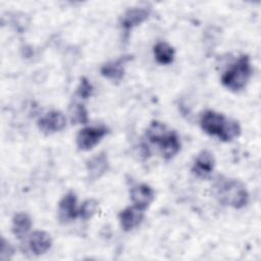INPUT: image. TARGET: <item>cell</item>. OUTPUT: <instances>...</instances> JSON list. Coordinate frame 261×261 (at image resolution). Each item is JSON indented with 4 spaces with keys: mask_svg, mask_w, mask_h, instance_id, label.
Segmentation results:
<instances>
[{
    "mask_svg": "<svg viewBox=\"0 0 261 261\" xmlns=\"http://www.w3.org/2000/svg\"><path fill=\"white\" fill-rule=\"evenodd\" d=\"M98 201L95 199H88L86 200L82 206L79 208V216L84 219V220H88L90 218H92L98 209Z\"/></svg>",
    "mask_w": 261,
    "mask_h": 261,
    "instance_id": "cell-18",
    "label": "cell"
},
{
    "mask_svg": "<svg viewBox=\"0 0 261 261\" xmlns=\"http://www.w3.org/2000/svg\"><path fill=\"white\" fill-rule=\"evenodd\" d=\"M215 165V159L213 154L208 150L201 151L192 166V172L201 178L207 177L214 169Z\"/></svg>",
    "mask_w": 261,
    "mask_h": 261,
    "instance_id": "cell-10",
    "label": "cell"
},
{
    "mask_svg": "<svg viewBox=\"0 0 261 261\" xmlns=\"http://www.w3.org/2000/svg\"><path fill=\"white\" fill-rule=\"evenodd\" d=\"M92 93H93V86L91 85V83L87 77H82L80 85L76 89V95L80 98L88 99L89 97H91Z\"/></svg>",
    "mask_w": 261,
    "mask_h": 261,
    "instance_id": "cell-19",
    "label": "cell"
},
{
    "mask_svg": "<svg viewBox=\"0 0 261 261\" xmlns=\"http://www.w3.org/2000/svg\"><path fill=\"white\" fill-rule=\"evenodd\" d=\"M29 246L35 255H42L51 248L52 239L48 232L44 230H36L30 236Z\"/></svg>",
    "mask_w": 261,
    "mask_h": 261,
    "instance_id": "cell-14",
    "label": "cell"
},
{
    "mask_svg": "<svg viewBox=\"0 0 261 261\" xmlns=\"http://www.w3.org/2000/svg\"><path fill=\"white\" fill-rule=\"evenodd\" d=\"M154 56L158 63L169 64L174 58V49L166 42H158L154 48Z\"/></svg>",
    "mask_w": 261,
    "mask_h": 261,
    "instance_id": "cell-16",
    "label": "cell"
},
{
    "mask_svg": "<svg viewBox=\"0 0 261 261\" xmlns=\"http://www.w3.org/2000/svg\"><path fill=\"white\" fill-rule=\"evenodd\" d=\"M65 125H66L65 116L60 111H57V110H52L47 112L38 120V127L45 135H51V134L60 132L65 127Z\"/></svg>",
    "mask_w": 261,
    "mask_h": 261,
    "instance_id": "cell-6",
    "label": "cell"
},
{
    "mask_svg": "<svg viewBox=\"0 0 261 261\" xmlns=\"http://www.w3.org/2000/svg\"><path fill=\"white\" fill-rule=\"evenodd\" d=\"M150 15V11L143 7H134L126 10L120 18V25L124 32H129L135 27L144 22Z\"/></svg>",
    "mask_w": 261,
    "mask_h": 261,
    "instance_id": "cell-11",
    "label": "cell"
},
{
    "mask_svg": "<svg viewBox=\"0 0 261 261\" xmlns=\"http://www.w3.org/2000/svg\"><path fill=\"white\" fill-rule=\"evenodd\" d=\"M13 254V248L12 246L6 242L4 239H2V246H1V260H6L8 258L11 257V255Z\"/></svg>",
    "mask_w": 261,
    "mask_h": 261,
    "instance_id": "cell-20",
    "label": "cell"
},
{
    "mask_svg": "<svg viewBox=\"0 0 261 261\" xmlns=\"http://www.w3.org/2000/svg\"><path fill=\"white\" fill-rule=\"evenodd\" d=\"M69 119L72 124H84L87 123L89 120L88 111L83 104L73 103L69 106L68 109Z\"/></svg>",
    "mask_w": 261,
    "mask_h": 261,
    "instance_id": "cell-17",
    "label": "cell"
},
{
    "mask_svg": "<svg viewBox=\"0 0 261 261\" xmlns=\"http://www.w3.org/2000/svg\"><path fill=\"white\" fill-rule=\"evenodd\" d=\"M214 195L220 203L241 209L249 202V193L246 186L236 178L220 176L213 186Z\"/></svg>",
    "mask_w": 261,
    "mask_h": 261,
    "instance_id": "cell-2",
    "label": "cell"
},
{
    "mask_svg": "<svg viewBox=\"0 0 261 261\" xmlns=\"http://www.w3.org/2000/svg\"><path fill=\"white\" fill-rule=\"evenodd\" d=\"M118 218L123 230L129 231L140 225L144 218V210L133 205L120 211Z\"/></svg>",
    "mask_w": 261,
    "mask_h": 261,
    "instance_id": "cell-12",
    "label": "cell"
},
{
    "mask_svg": "<svg viewBox=\"0 0 261 261\" xmlns=\"http://www.w3.org/2000/svg\"><path fill=\"white\" fill-rule=\"evenodd\" d=\"M252 71L250 57L244 54L223 72L221 75V84L232 92L241 91L247 86Z\"/></svg>",
    "mask_w": 261,
    "mask_h": 261,
    "instance_id": "cell-4",
    "label": "cell"
},
{
    "mask_svg": "<svg viewBox=\"0 0 261 261\" xmlns=\"http://www.w3.org/2000/svg\"><path fill=\"white\" fill-rule=\"evenodd\" d=\"M132 59V56H122L114 61L105 63L101 67V74L113 83H119L124 75L125 64Z\"/></svg>",
    "mask_w": 261,
    "mask_h": 261,
    "instance_id": "cell-9",
    "label": "cell"
},
{
    "mask_svg": "<svg viewBox=\"0 0 261 261\" xmlns=\"http://www.w3.org/2000/svg\"><path fill=\"white\" fill-rule=\"evenodd\" d=\"M146 138L150 143L158 146L162 156L167 160L174 157L180 149L177 134L158 120L150 122L146 129Z\"/></svg>",
    "mask_w": 261,
    "mask_h": 261,
    "instance_id": "cell-3",
    "label": "cell"
},
{
    "mask_svg": "<svg viewBox=\"0 0 261 261\" xmlns=\"http://www.w3.org/2000/svg\"><path fill=\"white\" fill-rule=\"evenodd\" d=\"M88 176L91 180L100 178L108 169V158L104 152H101L87 161Z\"/></svg>",
    "mask_w": 261,
    "mask_h": 261,
    "instance_id": "cell-13",
    "label": "cell"
},
{
    "mask_svg": "<svg viewBox=\"0 0 261 261\" xmlns=\"http://www.w3.org/2000/svg\"><path fill=\"white\" fill-rule=\"evenodd\" d=\"M79 216V208L76 207V196L72 191L66 193L58 203V218L65 223L75 219Z\"/></svg>",
    "mask_w": 261,
    "mask_h": 261,
    "instance_id": "cell-7",
    "label": "cell"
},
{
    "mask_svg": "<svg viewBox=\"0 0 261 261\" xmlns=\"http://www.w3.org/2000/svg\"><path fill=\"white\" fill-rule=\"evenodd\" d=\"M129 195L133 204L144 211L150 206L155 197L154 190L147 184L135 185L130 189Z\"/></svg>",
    "mask_w": 261,
    "mask_h": 261,
    "instance_id": "cell-8",
    "label": "cell"
},
{
    "mask_svg": "<svg viewBox=\"0 0 261 261\" xmlns=\"http://www.w3.org/2000/svg\"><path fill=\"white\" fill-rule=\"evenodd\" d=\"M200 124L206 134L217 137L223 142H230L241 135L238 121L213 110H206L202 113Z\"/></svg>",
    "mask_w": 261,
    "mask_h": 261,
    "instance_id": "cell-1",
    "label": "cell"
},
{
    "mask_svg": "<svg viewBox=\"0 0 261 261\" xmlns=\"http://www.w3.org/2000/svg\"><path fill=\"white\" fill-rule=\"evenodd\" d=\"M108 133V128L104 125L86 126L76 135V146L80 150L88 151L93 149Z\"/></svg>",
    "mask_w": 261,
    "mask_h": 261,
    "instance_id": "cell-5",
    "label": "cell"
},
{
    "mask_svg": "<svg viewBox=\"0 0 261 261\" xmlns=\"http://www.w3.org/2000/svg\"><path fill=\"white\" fill-rule=\"evenodd\" d=\"M12 232L17 239L24 238L32 227V219L27 213H17L12 218Z\"/></svg>",
    "mask_w": 261,
    "mask_h": 261,
    "instance_id": "cell-15",
    "label": "cell"
}]
</instances>
